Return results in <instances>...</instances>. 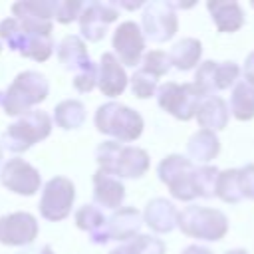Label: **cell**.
<instances>
[{"label":"cell","instance_id":"36","mask_svg":"<svg viewBox=\"0 0 254 254\" xmlns=\"http://www.w3.org/2000/svg\"><path fill=\"white\" fill-rule=\"evenodd\" d=\"M81 6H83V2H79V0H58L56 14H54L56 22H60V24H71L73 20L79 18Z\"/></svg>","mask_w":254,"mask_h":254},{"label":"cell","instance_id":"3","mask_svg":"<svg viewBox=\"0 0 254 254\" xmlns=\"http://www.w3.org/2000/svg\"><path fill=\"white\" fill-rule=\"evenodd\" d=\"M93 123L99 133L113 137V141L117 143H131L139 139L145 127L139 111L117 101H107L99 105L95 111Z\"/></svg>","mask_w":254,"mask_h":254},{"label":"cell","instance_id":"18","mask_svg":"<svg viewBox=\"0 0 254 254\" xmlns=\"http://www.w3.org/2000/svg\"><path fill=\"white\" fill-rule=\"evenodd\" d=\"M206 10L210 12V18L216 26V30L220 34H234L238 32L244 22V10L238 2L230 0V2H222V0H208L206 2Z\"/></svg>","mask_w":254,"mask_h":254},{"label":"cell","instance_id":"29","mask_svg":"<svg viewBox=\"0 0 254 254\" xmlns=\"http://www.w3.org/2000/svg\"><path fill=\"white\" fill-rule=\"evenodd\" d=\"M0 40H2V44L8 46V50L20 54L28 40V32L14 16H8L0 22Z\"/></svg>","mask_w":254,"mask_h":254},{"label":"cell","instance_id":"11","mask_svg":"<svg viewBox=\"0 0 254 254\" xmlns=\"http://www.w3.org/2000/svg\"><path fill=\"white\" fill-rule=\"evenodd\" d=\"M111 46H113V56L119 60L121 65L135 67L137 64H141L145 52V36L139 24L133 20L121 22L113 32Z\"/></svg>","mask_w":254,"mask_h":254},{"label":"cell","instance_id":"26","mask_svg":"<svg viewBox=\"0 0 254 254\" xmlns=\"http://www.w3.org/2000/svg\"><path fill=\"white\" fill-rule=\"evenodd\" d=\"M214 196H218L226 204H236L242 200L240 187H238V169H224L218 173Z\"/></svg>","mask_w":254,"mask_h":254},{"label":"cell","instance_id":"43","mask_svg":"<svg viewBox=\"0 0 254 254\" xmlns=\"http://www.w3.org/2000/svg\"><path fill=\"white\" fill-rule=\"evenodd\" d=\"M224 254H248L244 248H232V250H226Z\"/></svg>","mask_w":254,"mask_h":254},{"label":"cell","instance_id":"23","mask_svg":"<svg viewBox=\"0 0 254 254\" xmlns=\"http://www.w3.org/2000/svg\"><path fill=\"white\" fill-rule=\"evenodd\" d=\"M169 62L171 67L179 69V71H189L192 69L202 56V44L196 38H183L179 40L171 50H169Z\"/></svg>","mask_w":254,"mask_h":254},{"label":"cell","instance_id":"14","mask_svg":"<svg viewBox=\"0 0 254 254\" xmlns=\"http://www.w3.org/2000/svg\"><path fill=\"white\" fill-rule=\"evenodd\" d=\"M129 83L125 67L119 64V60L113 56V52H105L97 65V87L107 97H117L125 91Z\"/></svg>","mask_w":254,"mask_h":254},{"label":"cell","instance_id":"39","mask_svg":"<svg viewBox=\"0 0 254 254\" xmlns=\"http://www.w3.org/2000/svg\"><path fill=\"white\" fill-rule=\"evenodd\" d=\"M113 4H115L117 10H121V8H125V10H137V8H143L145 6L143 0H135V2H129V0H113Z\"/></svg>","mask_w":254,"mask_h":254},{"label":"cell","instance_id":"20","mask_svg":"<svg viewBox=\"0 0 254 254\" xmlns=\"http://www.w3.org/2000/svg\"><path fill=\"white\" fill-rule=\"evenodd\" d=\"M194 119L198 121L200 129H208L212 133L222 131L228 125L230 119V111H228V103L220 97V95H210L204 97L196 109Z\"/></svg>","mask_w":254,"mask_h":254},{"label":"cell","instance_id":"31","mask_svg":"<svg viewBox=\"0 0 254 254\" xmlns=\"http://www.w3.org/2000/svg\"><path fill=\"white\" fill-rule=\"evenodd\" d=\"M123 246L127 254H165V242L151 234H137Z\"/></svg>","mask_w":254,"mask_h":254},{"label":"cell","instance_id":"4","mask_svg":"<svg viewBox=\"0 0 254 254\" xmlns=\"http://www.w3.org/2000/svg\"><path fill=\"white\" fill-rule=\"evenodd\" d=\"M52 125H54V121L46 111L32 109V111L24 113L18 121L10 123L2 131L0 147H2V151L6 149L10 153H24L34 143L44 141L46 137H50Z\"/></svg>","mask_w":254,"mask_h":254},{"label":"cell","instance_id":"33","mask_svg":"<svg viewBox=\"0 0 254 254\" xmlns=\"http://www.w3.org/2000/svg\"><path fill=\"white\" fill-rule=\"evenodd\" d=\"M129 83H131L133 95L139 97V99H149V97H153V95L157 93V87H159L157 77L151 75V73H147L145 69H137V71L129 77Z\"/></svg>","mask_w":254,"mask_h":254},{"label":"cell","instance_id":"41","mask_svg":"<svg viewBox=\"0 0 254 254\" xmlns=\"http://www.w3.org/2000/svg\"><path fill=\"white\" fill-rule=\"evenodd\" d=\"M28 254H56V252L52 250V246H50V244H44L42 248H38V250H32V252H28Z\"/></svg>","mask_w":254,"mask_h":254},{"label":"cell","instance_id":"22","mask_svg":"<svg viewBox=\"0 0 254 254\" xmlns=\"http://www.w3.org/2000/svg\"><path fill=\"white\" fill-rule=\"evenodd\" d=\"M58 60L62 64L64 69L67 71H77L81 69L85 64H89V54H87V48H85V42L79 38V36H64L62 42L58 44Z\"/></svg>","mask_w":254,"mask_h":254},{"label":"cell","instance_id":"25","mask_svg":"<svg viewBox=\"0 0 254 254\" xmlns=\"http://www.w3.org/2000/svg\"><path fill=\"white\" fill-rule=\"evenodd\" d=\"M52 121L60 129H79L85 123V105L79 99H64L54 107Z\"/></svg>","mask_w":254,"mask_h":254},{"label":"cell","instance_id":"17","mask_svg":"<svg viewBox=\"0 0 254 254\" xmlns=\"http://www.w3.org/2000/svg\"><path fill=\"white\" fill-rule=\"evenodd\" d=\"M125 200V185L121 183V179L107 175L103 171H95L93 175V202L95 206H103V208H121Z\"/></svg>","mask_w":254,"mask_h":254},{"label":"cell","instance_id":"6","mask_svg":"<svg viewBox=\"0 0 254 254\" xmlns=\"http://www.w3.org/2000/svg\"><path fill=\"white\" fill-rule=\"evenodd\" d=\"M157 103L163 111L173 115L179 121H190L196 115V109L204 95L198 91L194 83H177L165 81L157 87Z\"/></svg>","mask_w":254,"mask_h":254},{"label":"cell","instance_id":"30","mask_svg":"<svg viewBox=\"0 0 254 254\" xmlns=\"http://www.w3.org/2000/svg\"><path fill=\"white\" fill-rule=\"evenodd\" d=\"M218 169L212 165H200L194 167V175H192V183H194V192L196 198H212L214 190H216V179H218Z\"/></svg>","mask_w":254,"mask_h":254},{"label":"cell","instance_id":"35","mask_svg":"<svg viewBox=\"0 0 254 254\" xmlns=\"http://www.w3.org/2000/svg\"><path fill=\"white\" fill-rule=\"evenodd\" d=\"M95 85H97V65L93 62H89L81 69L75 71V75H73V87L79 93H89Z\"/></svg>","mask_w":254,"mask_h":254},{"label":"cell","instance_id":"24","mask_svg":"<svg viewBox=\"0 0 254 254\" xmlns=\"http://www.w3.org/2000/svg\"><path fill=\"white\" fill-rule=\"evenodd\" d=\"M228 111L238 121H250L254 119V85L246 81H238L232 87Z\"/></svg>","mask_w":254,"mask_h":254},{"label":"cell","instance_id":"16","mask_svg":"<svg viewBox=\"0 0 254 254\" xmlns=\"http://www.w3.org/2000/svg\"><path fill=\"white\" fill-rule=\"evenodd\" d=\"M107 234L109 240L129 242L135 238L143 226V216L135 206H121L107 218Z\"/></svg>","mask_w":254,"mask_h":254},{"label":"cell","instance_id":"12","mask_svg":"<svg viewBox=\"0 0 254 254\" xmlns=\"http://www.w3.org/2000/svg\"><path fill=\"white\" fill-rule=\"evenodd\" d=\"M0 183L16 192V194H22V196H32L40 190V185H42V175L40 171L30 165L28 161L20 159V157H14L10 161H6L0 169Z\"/></svg>","mask_w":254,"mask_h":254},{"label":"cell","instance_id":"5","mask_svg":"<svg viewBox=\"0 0 254 254\" xmlns=\"http://www.w3.org/2000/svg\"><path fill=\"white\" fill-rule=\"evenodd\" d=\"M177 228L190 238L204 242H218L228 232V218L218 208L189 204L183 210H179Z\"/></svg>","mask_w":254,"mask_h":254},{"label":"cell","instance_id":"10","mask_svg":"<svg viewBox=\"0 0 254 254\" xmlns=\"http://www.w3.org/2000/svg\"><path fill=\"white\" fill-rule=\"evenodd\" d=\"M119 18V10L115 8L113 0H89L81 6L79 12V32H81V40L87 42H99L105 34L109 24H113Z\"/></svg>","mask_w":254,"mask_h":254},{"label":"cell","instance_id":"9","mask_svg":"<svg viewBox=\"0 0 254 254\" xmlns=\"http://www.w3.org/2000/svg\"><path fill=\"white\" fill-rule=\"evenodd\" d=\"M139 28L147 40L155 44H165L177 34L179 18L169 0H151L143 6Z\"/></svg>","mask_w":254,"mask_h":254},{"label":"cell","instance_id":"2","mask_svg":"<svg viewBox=\"0 0 254 254\" xmlns=\"http://www.w3.org/2000/svg\"><path fill=\"white\" fill-rule=\"evenodd\" d=\"M50 93V83L44 73L36 69L20 71L14 81L0 91V107L10 117H22L32 111L38 103H42Z\"/></svg>","mask_w":254,"mask_h":254},{"label":"cell","instance_id":"37","mask_svg":"<svg viewBox=\"0 0 254 254\" xmlns=\"http://www.w3.org/2000/svg\"><path fill=\"white\" fill-rule=\"evenodd\" d=\"M238 187L242 198L254 200V163H248L238 169Z\"/></svg>","mask_w":254,"mask_h":254},{"label":"cell","instance_id":"7","mask_svg":"<svg viewBox=\"0 0 254 254\" xmlns=\"http://www.w3.org/2000/svg\"><path fill=\"white\" fill-rule=\"evenodd\" d=\"M157 175H159V181L167 185L173 198L183 202H190L196 198L194 183H192L194 165L189 161V157H183L177 153L167 155L157 165Z\"/></svg>","mask_w":254,"mask_h":254},{"label":"cell","instance_id":"28","mask_svg":"<svg viewBox=\"0 0 254 254\" xmlns=\"http://www.w3.org/2000/svg\"><path fill=\"white\" fill-rule=\"evenodd\" d=\"M54 40L52 36H40V34H28V40L20 52V56L34 60V62H46L54 54Z\"/></svg>","mask_w":254,"mask_h":254},{"label":"cell","instance_id":"19","mask_svg":"<svg viewBox=\"0 0 254 254\" xmlns=\"http://www.w3.org/2000/svg\"><path fill=\"white\" fill-rule=\"evenodd\" d=\"M75 226L83 232L89 234V240L97 246H103L109 242V234H107V218L103 214V210L95 204H83L75 210L73 214Z\"/></svg>","mask_w":254,"mask_h":254},{"label":"cell","instance_id":"40","mask_svg":"<svg viewBox=\"0 0 254 254\" xmlns=\"http://www.w3.org/2000/svg\"><path fill=\"white\" fill-rule=\"evenodd\" d=\"M181 254H214V252L202 244H189L181 250Z\"/></svg>","mask_w":254,"mask_h":254},{"label":"cell","instance_id":"15","mask_svg":"<svg viewBox=\"0 0 254 254\" xmlns=\"http://www.w3.org/2000/svg\"><path fill=\"white\" fill-rule=\"evenodd\" d=\"M141 216H143V224H147L153 232L169 234L171 230L177 228L179 210L171 200L163 196H155L145 204V210L141 212Z\"/></svg>","mask_w":254,"mask_h":254},{"label":"cell","instance_id":"46","mask_svg":"<svg viewBox=\"0 0 254 254\" xmlns=\"http://www.w3.org/2000/svg\"><path fill=\"white\" fill-rule=\"evenodd\" d=\"M250 6H252V8H254V2H250Z\"/></svg>","mask_w":254,"mask_h":254},{"label":"cell","instance_id":"34","mask_svg":"<svg viewBox=\"0 0 254 254\" xmlns=\"http://www.w3.org/2000/svg\"><path fill=\"white\" fill-rule=\"evenodd\" d=\"M141 69H145L147 73L155 75L157 79L167 75L169 69H171V62H169V56L167 52L163 50H151L147 54H143V60H141Z\"/></svg>","mask_w":254,"mask_h":254},{"label":"cell","instance_id":"44","mask_svg":"<svg viewBox=\"0 0 254 254\" xmlns=\"http://www.w3.org/2000/svg\"><path fill=\"white\" fill-rule=\"evenodd\" d=\"M0 163H2V147H0Z\"/></svg>","mask_w":254,"mask_h":254},{"label":"cell","instance_id":"42","mask_svg":"<svg viewBox=\"0 0 254 254\" xmlns=\"http://www.w3.org/2000/svg\"><path fill=\"white\" fill-rule=\"evenodd\" d=\"M109 254H127V250H125V246L121 244V246H117V248H113V250H109Z\"/></svg>","mask_w":254,"mask_h":254},{"label":"cell","instance_id":"45","mask_svg":"<svg viewBox=\"0 0 254 254\" xmlns=\"http://www.w3.org/2000/svg\"><path fill=\"white\" fill-rule=\"evenodd\" d=\"M0 54H2V40H0Z\"/></svg>","mask_w":254,"mask_h":254},{"label":"cell","instance_id":"1","mask_svg":"<svg viewBox=\"0 0 254 254\" xmlns=\"http://www.w3.org/2000/svg\"><path fill=\"white\" fill-rule=\"evenodd\" d=\"M99 171L117 179H141L151 165L149 153L135 145H123L113 139L103 141L95 149Z\"/></svg>","mask_w":254,"mask_h":254},{"label":"cell","instance_id":"8","mask_svg":"<svg viewBox=\"0 0 254 254\" xmlns=\"http://www.w3.org/2000/svg\"><path fill=\"white\" fill-rule=\"evenodd\" d=\"M75 200V187L67 177H52L44 189L38 202L40 216L50 222H60L71 214V206Z\"/></svg>","mask_w":254,"mask_h":254},{"label":"cell","instance_id":"13","mask_svg":"<svg viewBox=\"0 0 254 254\" xmlns=\"http://www.w3.org/2000/svg\"><path fill=\"white\" fill-rule=\"evenodd\" d=\"M38 220L26 210L0 216V244L4 246H28L38 236Z\"/></svg>","mask_w":254,"mask_h":254},{"label":"cell","instance_id":"27","mask_svg":"<svg viewBox=\"0 0 254 254\" xmlns=\"http://www.w3.org/2000/svg\"><path fill=\"white\" fill-rule=\"evenodd\" d=\"M56 4L58 0H32V2H16L12 4V16L20 18V16H32V18H40V20H50L56 14Z\"/></svg>","mask_w":254,"mask_h":254},{"label":"cell","instance_id":"32","mask_svg":"<svg viewBox=\"0 0 254 254\" xmlns=\"http://www.w3.org/2000/svg\"><path fill=\"white\" fill-rule=\"evenodd\" d=\"M238 77H240V67H238L236 62H216V67H214V89H216V93L234 87L238 83Z\"/></svg>","mask_w":254,"mask_h":254},{"label":"cell","instance_id":"21","mask_svg":"<svg viewBox=\"0 0 254 254\" xmlns=\"http://www.w3.org/2000/svg\"><path fill=\"white\" fill-rule=\"evenodd\" d=\"M218 153H220V139L216 137V133L208 129H198L196 133L190 135L187 143V155L192 165L194 163L208 165L212 159L218 157Z\"/></svg>","mask_w":254,"mask_h":254},{"label":"cell","instance_id":"38","mask_svg":"<svg viewBox=\"0 0 254 254\" xmlns=\"http://www.w3.org/2000/svg\"><path fill=\"white\" fill-rule=\"evenodd\" d=\"M240 73L244 75V79H242V81H246V83L254 85V52H250V54L246 56V60H244V65H242Z\"/></svg>","mask_w":254,"mask_h":254}]
</instances>
